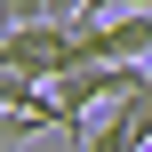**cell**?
Masks as SVG:
<instances>
[{"instance_id": "6da1fadb", "label": "cell", "mask_w": 152, "mask_h": 152, "mask_svg": "<svg viewBox=\"0 0 152 152\" xmlns=\"http://www.w3.org/2000/svg\"><path fill=\"white\" fill-rule=\"evenodd\" d=\"M0 64L32 72V80H56L64 64H80V40L64 16H32V24H0Z\"/></svg>"}, {"instance_id": "7a4b0ae2", "label": "cell", "mask_w": 152, "mask_h": 152, "mask_svg": "<svg viewBox=\"0 0 152 152\" xmlns=\"http://www.w3.org/2000/svg\"><path fill=\"white\" fill-rule=\"evenodd\" d=\"M80 64H144L152 56V8H104V16H72Z\"/></svg>"}, {"instance_id": "3957f363", "label": "cell", "mask_w": 152, "mask_h": 152, "mask_svg": "<svg viewBox=\"0 0 152 152\" xmlns=\"http://www.w3.org/2000/svg\"><path fill=\"white\" fill-rule=\"evenodd\" d=\"M144 72H152V64H96V56H88V64H64L48 88H56V104L80 120L88 104H120L128 88H144Z\"/></svg>"}, {"instance_id": "277c9868", "label": "cell", "mask_w": 152, "mask_h": 152, "mask_svg": "<svg viewBox=\"0 0 152 152\" xmlns=\"http://www.w3.org/2000/svg\"><path fill=\"white\" fill-rule=\"evenodd\" d=\"M32 16H56V0H0V24H32Z\"/></svg>"}, {"instance_id": "5b68a950", "label": "cell", "mask_w": 152, "mask_h": 152, "mask_svg": "<svg viewBox=\"0 0 152 152\" xmlns=\"http://www.w3.org/2000/svg\"><path fill=\"white\" fill-rule=\"evenodd\" d=\"M32 128H40V120H24V112H16V104H0V152H8V144H24V136H32Z\"/></svg>"}, {"instance_id": "8992f818", "label": "cell", "mask_w": 152, "mask_h": 152, "mask_svg": "<svg viewBox=\"0 0 152 152\" xmlns=\"http://www.w3.org/2000/svg\"><path fill=\"white\" fill-rule=\"evenodd\" d=\"M56 16H64V24H72V16H88V0H56Z\"/></svg>"}]
</instances>
